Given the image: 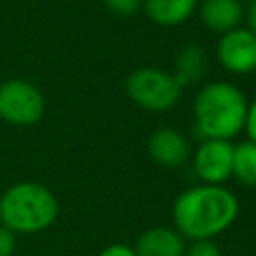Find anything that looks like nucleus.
<instances>
[{
    "mask_svg": "<svg viewBox=\"0 0 256 256\" xmlns=\"http://www.w3.org/2000/svg\"><path fill=\"white\" fill-rule=\"evenodd\" d=\"M238 210V198L228 188L198 184L176 198L172 220L184 240H212L234 224Z\"/></svg>",
    "mask_w": 256,
    "mask_h": 256,
    "instance_id": "f257e3e1",
    "label": "nucleus"
},
{
    "mask_svg": "<svg viewBox=\"0 0 256 256\" xmlns=\"http://www.w3.org/2000/svg\"><path fill=\"white\" fill-rule=\"evenodd\" d=\"M244 92L224 80L208 82L194 98V122L204 138L232 140L244 130L246 118Z\"/></svg>",
    "mask_w": 256,
    "mask_h": 256,
    "instance_id": "f03ea898",
    "label": "nucleus"
},
{
    "mask_svg": "<svg viewBox=\"0 0 256 256\" xmlns=\"http://www.w3.org/2000/svg\"><path fill=\"white\" fill-rule=\"evenodd\" d=\"M60 206L50 188L38 182H18L0 198V222L14 234H36L50 228Z\"/></svg>",
    "mask_w": 256,
    "mask_h": 256,
    "instance_id": "7ed1b4c3",
    "label": "nucleus"
},
{
    "mask_svg": "<svg viewBox=\"0 0 256 256\" xmlns=\"http://www.w3.org/2000/svg\"><path fill=\"white\" fill-rule=\"evenodd\" d=\"M128 98L148 112H166L174 108L182 96V86L172 72L160 68H138L126 80Z\"/></svg>",
    "mask_w": 256,
    "mask_h": 256,
    "instance_id": "20e7f679",
    "label": "nucleus"
},
{
    "mask_svg": "<svg viewBox=\"0 0 256 256\" xmlns=\"http://www.w3.org/2000/svg\"><path fill=\"white\" fill-rule=\"evenodd\" d=\"M44 114V96L28 80L12 78L0 84V118L14 126L36 124Z\"/></svg>",
    "mask_w": 256,
    "mask_h": 256,
    "instance_id": "39448f33",
    "label": "nucleus"
},
{
    "mask_svg": "<svg viewBox=\"0 0 256 256\" xmlns=\"http://www.w3.org/2000/svg\"><path fill=\"white\" fill-rule=\"evenodd\" d=\"M232 156L234 144L230 140L204 138L192 158L194 174L202 184L222 186L232 176Z\"/></svg>",
    "mask_w": 256,
    "mask_h": 256,
    "instance_id": "423d86ee",
    "label": "nucleus"
},
{
    "mask_svg": "<svg viewBox=\"0 0 256 256\" xmlns=\"http://www.w3.org/2000/svg\"><path fill=\"white\" fill-rule=\"evenodd\" d=\"M218 62L232 74H250L256 70V34L250 28L224 32L216 44Z\"/></svg>",
    "mask_w": 256,
    "mask_h": 256,
    "instance_id": "0eeeda50",
    "label": "nucleus"
},
{
    "mask_svg": "<svg viewBox=\"0 0 256 256\" xmlns=\"http://www.w3.org/2000/svg\"><path fill=\"white\" fill-rule=\"evenodd\" d=\"M148 154L150 158L166 168L182 166L190 156V144L174 128H158L148 138Z\"/></svg>",
    "mask_w": 256,
    "mask_h": 256,
    "instance_id": "6e6552de",
    "label": "nucleus"
},
{
    "mask_svg": "<svg viewBox=\"0 0 256 256\" xmlns=\"http://www.w3.org/2000/svg\"><path fill=\"white\" fill-rule=\"evenodd\" d=\"M134 250L138 256H184L186 240L176 228L154 226L138 236Z\"/></svg>",
    "mask_w": 256,
    "mask_h": 256,
    "instance_id": "1a4fd4ad",
    "label": "nucleus"
},
{
    "mask_svg": "<svg viewBox=\"0 0 256 256\" xmlns=\"http://www.w3.org/2000/svg\"><path fill=\"white\" fill-rule=\"evenodd\" d=\"M198 12L202 24L220 34L238 28L244 18V6L240 0H202Z\"/></svg>",
    "mask_w": 256,
    "mask_h": 256,
    "instance_id": "9d476101",
    "label": "nucleus"
},
{
    "mask_svg": "<svg viewBox=\"0 0 256 256\" xmlns=\"http://www.w3.org/2000/svg\"><path fill=\"white\" fill-rule=\"evenodd\" d=\"M198 8V0H144L148 18L160 26H178Z\"/></svg>",
    "mask_w": 256,
    "mask_h": 256,
    "instance_id": "9b49d317",
    "label": "nucleus"
},
{
    "mask_svg": "<svg viewBox=\"0 0 256 256\" xmlns=\"http://www.w3.org/2000/svg\"><path fill=\"white\" fill-rule=\"evenodd\" d=\"M206 66H208V58H206V52L196 46V44H190L186 46L178 56H176V62H174V78L176 82L186 88V86H192V84H198L204 74H206Z\"/></svg>",
    "mask_w": 256,
    "mask_h": 256,
    "instance_id": "f8f14e48",
    "label": "nucleus"
},
{
    "mask_svg": "<svg viewBox=\"0 0 256 256\" xmlns=\"http://www.w3.org/2000/svg\"><path fill=\"white\" fill-rule=\"evenodd\" d=\"M232 176L244 186H256V142L244 140L234 146Z\"/></svg>",
    "mask_w": 256,
    "mask_h": 256,
    "instance_id": "ddd939ff",
    "label": "nucleus"
},
{
    "mask_svg": "<svg viewBox=\"0 0 256 256\" xmlns=\"http://www.w3.org/2000/svg\"><path fill=\"white\" fill-rule=\"evenodd\" d=\"M184 256H222V250L212 240H194L186 246Z\"/></svg>",
    "mask_w": 256,
    "mask_h": 256,
    "instance_id": "4468645a",
    "label": "nucleus"
},
{
    "mask_svg": "<svg viewBox=\"0 0 256 256\" xmlns=\"http://www.w3.org/2000/svg\"><path fill=\"white\" fill-rule=\"evenodd\" d=\"M104 4L116 16H132L140 10L142 0H104Z\"/></svg>",
    "mask_w": 256,
    "mask_h": 256,
    "instance_id": "2eb2a0df",
    "label": "nucleus"
},
{
    "mask_svg": "<svg viewBox=\"0 0 256 256\" xmlns=\"http://www.w3.org/2000/svg\"><path fill=\"white\" fill-rule=\"evenodd\" d=\"M16 248V234L6 228L0 226V256H12Z\"/></svg>",
    "mask_w": 256,
    "mask_h": 256,
    "instance_id": "dca6fc26",
    "label": "nucleus"
},
{
    "mask_svg": "<svg viewBox=\"0 0 256 256\" xmlns=\"http://www.w3.org/2000/svg\"><path fill=\"white\" fill-rule=\"evenodd\" d=\"M244 130L248 134V140L256 142V98L248 104L246 108V118H244Z\"/></svg>",
    "mask_w": 256,
    "mask_h": 256,
    "instance_id": "f3484780",
    "label": "nucleus"
},
{
    "mask_svg": "<svg viewBox=\"0 0 256 256\" xmlns=\"http://www.w3.org/2000/svg\"><path fill=\"white\" fill-rule=\"evenodd\" d=\"M98 256H138V254H136V250H134L132 246L116 242V244L106 246V248H104V250H102Z\"/></svg>",
    "mask_w": 256,
    "mask_h": 256,
    "instance_id": "a211bd4d",
    "label": "nucleus"
},
{
    "mask_svg": "<svg viewBox=\"0 0 256 256\" xmlns=\"http://www.w3.org/2000/svg\"><path fill=\"white\" fill-rule=\"evenodd\" d=\"M246 18H248V28L256 34V0H252V2H250L248 12H246Z\"/></svg>",
    "mask_w": 256,
    "mask_h": 256,
    "instance_id": "6ab92c4d",
    "label": "nucleus"
},
{
    "mask_svg": "<svg viewBox=\"0 0 256 256\" xmlns=\"http://www.w3.org/2000/svg\"><path fill=\"white\" fill-rule=\"evenodd\" d=\"M240 2H242V0H240ZM248 2H252V0H248Z\"/></svg>",
    "mask_w": 256,
    "mask_h": 256,
    "instance_id": "aec40b11",
    "label": "nucleus"
}]
</instances>
